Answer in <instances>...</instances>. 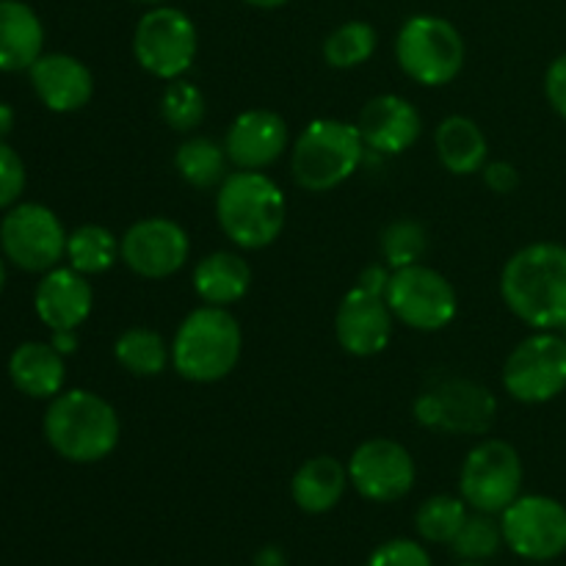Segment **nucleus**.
<instances>
[{
  "instance_id": "obj_1",
  "label": "nucleus",
  "mask_w": 566,
  "mask_h": 566,
  "mask_svg": "<svg viewBox=\"0 0 566 566\" xmlns=\"http://www.w3.org/2000/svg\"><path fill=\"white\" fill-rule=\"evenodd\" d=\"M501 296L536 332L566 326V247L536 241L514 252L501 274Z\"/></svg>"
},
{
  "instance_id": "obj_2",
  "label": "nucleus",
  "mask_w": 566,
  "mask_h": 566,
  "mask_svg": "<svg viewBox=\"0 0 566 566\" xmlns=\"http://www.w3.org/2000/svg\"><path fill=\"white\" fill-rule=\"evenodd\" d=\"M119 415L97 392L66 390L50 398L44 412V437L66 462H103L119 446Z\"/></svg>"
},
{
  "instance_id": "obj_3",
  "label": "nucleus",
  "mask_w": 566,
  "mask_h": 566,
  "mask_svg": "<svg viewBox=\"0 0 566 566\" xmlns=\"http://www.w3.org/2000/svg\"><path fill=\"white\" fill-rule=\"evenodd\" d=\"M285 193L263 171H232L216 193V219L221 232L249 252L271 247L285 230Z\"/></svg>"
},
{
  "instance_id": "obj_4",
  "label": "nucleus",
  "mask_w": 566,
  "mask_h": 566,
  "mask_svg": "<svg viewBox=\"0 0 566 566\" xmlns=\"http://www.w3.org/2000/svg\"><path fill=\"white\" fill-rule=\"evenodd\" d=\"M241 324L227 307L191 310L177 326L171 340V365L177 374L197 385H213L227 379L241 359Z\"/></svg>"
},
{
  "instance_id": "obj_5",
  "label": "nucleus",
  "mask_w": 566,
  "mask_h": 566,
  "mask_svg": "<svg viewBox=\"0 0 566 566\" xmlns=\"http://www.w3.org/2000/svg\"><path fill=\"white\" fill-rule=\"evenodd\" d=\"M365 153L368 147L357 125L343 119H315L293 144V180L310 193L332 191L363 166Z\"/></svg>"
},
{
  "instance_id": "obj_6",
  "label": "nucleus",
  "mask_w": 566,
  "mask_h": 566,
  "mask_svg": "<svg viewBox=\"0 0 566 566\" xmlns=\"http://www.w3.org/2000/svg\"><path fill=\"white\" fill-rule=\"evenodd\" d=\"M464 39L451 20L415 14L396 36V59L403 75L420 86H446L464 66Z\"/></svg>"
},
{
  "instance_id": "obj_7",
  "label": "nucleus",
  "mask_w": 566,
  "mask_h": 566,
  "mask_svg": "<svg viewBox=\"0 0 566 566\" xmlns=\"http://www.w3.org/2000/svg\"><path fill=\"white\" fill-rule=\"evenodd\" d=\"M199 36L191 17L175 6H153L133 31V55L149 75L175 81L191 70Z\"/></svg>"
},
{
  "instance_id": "obj_8",
  "label": "nucleus",
  "mask_w": 566,
  "mask_h": 566,
  "mask_svg": "<svg viewBox=\"0 0 566 566\" xmlns=\"http://www.w3.org/2000/svg\"><path fill=\"white\" fill-rule=\"evenodd\" d=\"M523 490V459L503 440H484L468 453L459 473V492L470 509L503 514Z\"/></svg>"
},
{
  "instance_id": "obj_9",
  "label": "nucleus",
  "mask_w": 566,
  "mask_h": 566,
  "mask_svg": "<svg viewBox=\"0 0 566 566\" xmlns=\"http://www.w3.org/2000/svg\"><path fill=\"white\" fill-rule=\"evenodd\" d=\"M503 387L520 403H547L566 390V340L558 332H534L503 365Z\"/></svg>"
},
{
  "instance_id": "obj_10",
  "label": "nucleus",
  "mask_w": 566,
  "mask_h": 566,
  "mask_svg": "<svg viewBox=\"0 0 566 566\" xmlns=\"http://www.w3.org/2000/svg\"><path fill=\"white\" fill-rule=\"evenodd\" d=\"M396 321L418 332H440L457 318V287L423 263L396 269L385 293Z\"/></svg>"
},
{
  "instance_id": "obj_11",
  "label": "nucleus",
  "mask_w": 566,
  "mask_h": 566,
  "mask_svg": "<svg viewBox=\"0 0 566 566\" xmlns=\"http://www.w3.org/2000/svg\"><path fill=\"white\" fill-rule=\"evenodd\" d=\"M0 249L17 269L48 274L66 258V230L50 208L22 202L0 221Z\"/></svg>"
},
{
  "instance_id": "obj_12",
  "label": "nucleus",
  "mask_w": 566,
  "mask_h": 566,
  "mask_svg": "<svg viewBox=\"0 0 566 566\" xmlns=\"http://www.w3.org/2000/svg\"><path fill=\"white\" fill-rule=\"evenodd\" d=\"M503 542L525 562H553L566 553V506L547 495H520L501 517Z\"/></svg>"
},
{
  "instance_id": "obj_13",
  "label": "nucleus",
  "mask_w": 566,
  "mask_h": 566,
  "mask_svg": "<svg viewBox=\"0 0 566 566\" xmlns=\"http://www.w3.org/2000/svg\"><path fill=\"white\" fill-rule=\"evenodd\" d=\"M495 415V396L468 379L440 381L415 401V420L446 434H484Z\"/></svg>"
},
{
  "instance_id": "obj_14",
  "label": "nucleus",
  "mask_w": 566,
  "mask_h": 566,
  "mask_svg": "<svg viewBox=\"0 0 566 566\" xmlns=\"http://www.w3.org/2000/svg\"><path fill=\"white\" fill-rule=\"evenodd\" d=\"M191 254L188 232L166 216H149L127 227L119 238V260L144 280H166L186 265Z\"/></svg>"
},
{
  "instance_id": "obj_15",
  "label": "nucleus",
  "mask_w": 566,
  "mask_h": 566,
  "mask_svg": "<svg viewBox=\"0 0 566 566\" xmlns=\"http://www.w3.org/2000/svg\"><path fill=\"white\" fill-rule=\"evenodd\" d=\"M415 459L401 442L374 437L354 451L348 462V481L354 490L374 503L401 501L415 486Z\"/></svg>"
},
{
  "instance_id": "obj_16",
  "label": "nucleus",
  "mask_w": 566,
  "mask_h": 566,
  "mask_svg": "<svg viewBox=\"0 0 566 566\" xmlns=\"http://www.w3.org/2000/svg\"><path fill=\"white\" fill-rule=\"evenodd\" d=\"M392 315L385 296L354 287L343 296L335 315V335L352 357H376L392 340Z\"/></svg>"
},
{
  "instance_id": "obj_17",
  "label": "nucleus",
  "mask_w": 566,
  "mask_h": 566,
  "mask_svg": "<svg viewBox=\"0 0 566 566\" xmlns=\"http://www.w3.org/2000/svg\"><path fill=\"white\" fill-rule=\"evenodd\" d=\"M227 158L235 169L263 171L287 149V122L265 108H249L232 119L224 136Z\"/></svg>"
},
{
  "instance_id": "obj_18",
  "label": "nucleus",
  "mask_w": 566,
  "mask_h": 566,
  "mask_svg": "<svg viewBox=\"0 0 566 566\" xmlns=\"http://www.w3.org/2000/svg\"><path fill=\"white\" fill-rule=\"evenodd\" d=\"M359 136L376 155H401L420 138L418 108L398 94H379L359 114Z\"/></svg>"
},
{
  "instance_id": "obj_19",
  "label": "nucleus",
  "mask_w": 566,
  "mask_h": 566,
  "mask_svg": "<svg viewBox=\"0 0 566 566\" xmlns=\"http://www.w3.org/2000/svg\"><path fill=\"white\" fill-rule=\"evenodd\" d=\"M31 86L36 97L53 114H72L88 105L94 94V77L81 59L66 53H42L33 61Z\"/></svg>"
},
{
  "instance_id": "obj_20",
  "label": "nucleus",
  "mask_w": 566,
  "mask_h": 566,
  "mask_svg": "<svg viewBox=\"0 0 566 566\" xmlns=\"http://www.w3.org/2000/svg\"><path fill=\"white\" fill-rule=\"evenodd\" d=\"M33 307L39 321L50 332L77 329L92 315L94 291L86 276L75 269H50L33 293Z\"/></svg>"
},
{
  "instance_id": "obj_21",
  "label": "nucleus",
  "mask_w": 566,
  "mask_h": 566,
  "mask_svg": "<svg viewBox=\"0 0 566 566\" xmlns=\"http://www.w3.org/2000/svg\"><path fill=\"white\" fill-rule=\"evenodd\" d=\"M44 28L22 0H0V72L31 70L42 55Z\"/></svg>"
},
{
  "instance_id": "obj_22",
  "label": "nucleus",
  "mask_w": 566,
  "mask_h": 566,
  "mask_svg": "<svg viewBox=\"0 0 566 566\" xmlns=\"http://www.w3.org/2000/svg\"><path fill=\"white\" fill-rule=\"evenodd\" d=\"M11 385L31 398H55L64 390L66 365L64 354L53 343L28 340L14 348L9 359Z\"/></svg>"
},
{
  "instance_id": "obj_23",
  "label": "nucleus",
  "mask_w": 566,
  "mask_h": 566,
  "mask_svg": "<svg viewBox=\"0 0 566 566\" xmlns=\"http://www.w3.org/2000/svg\"><path fill=\"white\" fill-rule=\"evenodd\" d=\"M252 287V269L235 252H210L193 269V291L205 304L230 307Z\"/></svg>"
},
{
  "instance_id": "obj_24",
  "label": "nucleus",
  "mask_w": 566,
  "mask_h": 566,
  "mask_svg": "<svg viewBox=\"0 0 566 566\" xmlns=\"http://www.w3.org/2000/svg\"><path fill=\"white\" fill-rule=\"evenodd\" d=\"M348 486V468L335 457L307 459L291 481V495L296 506L307 514H326L340 503Z\"/></svg>"
},
{
  "instance_id": "obj_25",
  "label": "nucleus",
  "mask_w": 566,
  "mask_h": 566,
  "mask_svg": "<svg viewBox=\"0 0 566 566\" xmlns=\"http://www.w3.org/2000/svg\"><path fill=\"white\" fill-rule=\"evenodd\" d=\"M437 158L451 175L470 177L486 166L490 144L484 130L470 116H448L440 122L434 133Z\"/></svg>"
},
{
  "instance_id": "obj_26",
  "label": "nucleus",
  "mask_w": 566,
  "mask_h": 566,
  "mask_svg": "<svg viewBox=\"0 0 566 566\" xmlns=\"http://www.w3.org/2000/svg\"><path fill=\"white\" fill-rule=\"evenodd\" d=\"M227 149L224 144H216L213 138L193 136L180 144L175 155L177 175L188 182L191 188L208 191V188H219L227 177Z\"/></svg>"
},
{
  "instance_id": "obj_27",
  "label": "nucleus",
  "mask_w": 566,
  "mask_h": 566,
  "mask_svg": "<svg viewBox=\"0 0 566 566\" xmlns=\"http://www.w3.org/2000/svg\"><path fill=\"white\" fill-rule=\"evenodd\" d=\"M114 357L127 374L160 376L171 363V346H166L158 332L133 326V329H125L116 337Z\"/></svg>"
},
{
  "instance_id": "obj_28",
  "label": "nucleus",
  "mask_w": 566,
  "mask_h": 566,
  "mask_svg": "<svg viewBox=\"0 0 566 566\" xmlns=\"http://www.w3.org/2000/svg\"><path fill=\"white\" fill-rule=\"evenodd\" d=\"M66 260L83 276L105 274L119 260V241L105 227L83 224L66 235Z\"/></svg>"
},
{
  "instance_id": "obj_29",
  "label": "nucleus",
  "mask_w": 566,
  "mask_h": 566,
  "mask_svg": "<svg viewBox=\"0 0 566 566\" xmlns=\"http://www.w3.org/2000/svg\"><path fill=\"white\" fill-rule=\"evenodd\" d=\"M376 44H379V36H376V28L370 22L348 20L326 36L324 59L335 70H354L374 55Z\"/></svg>"
},
{
  "instance_id": "obj_30",
  "label": "nucleus",
  "mask_w": 566,
  "mask_h": 566,
  "mask_svg": "<svg viewBox=\"0 0 566 566\" xmlns=\"http://www.w3.org/2000/svg\"><path fill=\"white\" fill-rule=\"evenodd\" d=\"M468 520V503L453 495H434L415 514V528L426 542L451 545Z\"/></svg>"
},
{
  "instance_id": "obj_31",
  "label": "nucleus",
  "mask_w": 566,
  "mask_h": 566,
  "mask_svg": "<svg viewBox=\"0 0 566 566\" xmlns=\"http://www.w3.org/2000/svg\"><path fill=\"white\" fill-rule=\"evenodd\" d=\"M160 116L177 133H188L202 125L205 97L199 86H193L186 77L169 81V86L164 88V97H160Z\"/></svg>"
},
{
  "instance_id": "obj_32",
  "label": "nucleus",
  "mask_w": 566,
  "mask_h": 566,
  "mask_svg": "<svg viewBox=\"0 0 566 566\" xmlns=\"http://www.w3.org/2000/svg\"><path fill=\"white\" fill-rule=\"evenodd\" d=\"M503 545V528L501 523L492 520V514L475 512L468 514L462 531L457 534V539L451 542L453 553L464 562H484L492 558Z\"/></svg>"
},
{
  "instance_id": "obj_33",
  "label": "nucleus",
  "mask_w": 566,
  "mask_h": 566,
  "mask_svg": "<svg viewBox=\"0 0 566 566\" xmlns=\"http://www.w3.org/2000/svg\"><path fill=\"white\" fill-rule=\"evenodd\" d=\"M426 247H429V238H426L423 224H418L415 219L392 221L381 235V258L392 271L420 263Z\"/></svg>"
},
{
  "instance_id": "obj_34",
  "label": "nucleus",
  "mask_w": 566,
  "mask_h": 566,
  "mask_svg": "<svg viewBox=\"0 0 566 566\" xmlns=\"http://www.w3.org/2000/svg\"><path fill=\"white\" fill-rule=\"evenodd\" d=\"M365 566H431V556L418 542L390 539L370 553Z\"/></svg>"
},
{
  "instance_id": "obj_35",
  "label": "nucleus",
  "mask_w": 566,
  "mask_h": 566,
  "mask_svg": "<svg viewBox=\"0 0 566 566\" xmlns=\"http://www.w3.org/2000/svg\"><path fill=\"white\" fill-rule=\"evenodd\" d=\"M25 191V164L20 155L0 142V210L14 205Z\"/></svg>"
},
{
  "instance_id": "obj_36",
  "label": "nucleus",
  "mask_w": 566,
  "mask_h": 566,
  "mask_svg": "<svg viewBox=\"0 0 566 566\" xmlns=\"http://www.w3.org/2000/svg\"><path fill=\"white\" fill-rule=\"evenodd\" d=\"M545 97L551 108L566 119V53L551 61L545 72Z\"/></svg>"
},
{
  "instance_id": "obj_37",
  "label": "nucleus",
  "mask_w": 566,
  "mask_h": 566,
  "mask_svg": "<svg viewBox=\"0 0 566 566\" xmlns=\"http://www.w3.org/2000/svg\"><path fill=\"white\" fill-rule=\"evenodd\" d=\"M481 171H484L486 188L495 193H512L514 188L520 186L517 166L506 164V160H492V164H486Z\"/></svg>"
},
{
  "instance_id": "obj_38",
  "label": "nucleus",
  "mask_w": 566,
  "mask_h": 566,
  "mask_svg": "<svg viewBox=\"0 0 566 566\" xmlns=\"http://www.w3.org/2000/svg\"><path fill=\"white\" fill-rule=\"evenodd\" d=\"M390 276H392L390 265L370 263V265H365L363 274H359L357 287H363V291H368V293H376V296H385L387 285H390Z\"/></svg>"
},
{
  "instance_id": "obj_39",
  "label": "nucleus",
  "mask_w": 566,
  "mask_h": 566,
  "mask_svg": "<svg viewBox=\"0 0 566 566\" xmlns=\"http://www.w3.org/2000/svg\"><path fill=\"white\" fill-rule=\"evenodd\" d=\"M50 343H53L55 352H61L66 357V354H72L77 348V335H75V329H59V332H53Z\"/></svg>"
},
{
  "instance_id": "obj_40",
  "label": "nucleus",
  "mask_w": 566,
  "mask_h": 566,
  "mask_svg": "<svg viewBox=\"0 0 566 566\" xmlns=\"http://www.w3.org/2000/svg\"><path fill=\"white\" fill-rule=\"evenodd\" d=\"M258 566H285V558H282V553L276 547H265L258 556Z\"/></svg>"
},
{
  "instance_id": "obj_41",
  "label": "nucleus",
  "mask_w": 566,
  "mask_h": 566,
  "mask_svg": "<svg viewBox=\"0 0 566 566\" xmlns=\"http://www.w3.org/2000/svg\"><path fill=\"white\" fill-rule=\"evenodd\" d=\"M11 127H14V111L0 103V142H3V136H9Z\"/></svg>"
},
{
  "instance_id": "obj_42",
  "label": "nucleus",
  "mask_w": 566,
  "mask_h": 566,
  "mask_svg": "<svg viewBox=\"0 0 566 566\" xmlns=\"http://www.w3.org/2000/svg\"><path fill=\"white\" fill-rule=\"evenodd\" d=\"M243 3L254 6V9H280V6L291 3V0H243Z\"/></svg>"
},
{
  "instance_id": "obj_43",
  "label": "nucleus",
  "mask_w": 566,
  "mask_h": 566,
  "mask_svg": "<svg viewBox=\"0 0 566 566\" xmlns=\"http://www.w3.org/2000/svg\"><path fill=\"white\" fill-rule=\"evenodd\" d=\"M136 3H147V6H166L169 0H136Z\"/></svg>"
},
{
  "instance_id": "obj_44",
  "label": "nucleus",
  "mask_w": 566,
  "mask_h": 566,
  "mask_svg": "<svg viewBox=\"0 0 566 566\" xmlns=\"http://www.w3.org/2000/svg\"><path fill=\"white\" fill-rule=\"evenodd\" d=\"M3 285H6V265L3 260H0V291H3Z\"/></svg>"
},
{
  "instance_id": "obj_45",
  "label": "nucleus",
  "mask_w": 566,
  "mask_h": 566,
  "mask_svg": "<svg viewBox=\"0 0 566 566\" xmlns=\"http://www.w3.org/2000/svg\"><path fill=\"white\" fill-rule=\"evenodd\" d=\"M459 566H484V564H479V562H464V564H459Z\"/></svg>"
},
{
  "instance_id": "obj_46",
  "label": "nucleus",
  "mask_w": 566,
  "mask_h": 566,
  "mask_svg": "<svg viewBox=\"0 0 566 566\" xmlns=\"http://www.w3.org/2000/svg\"><path fill=\"white\" fill-rule=\"evenodd\" d=\"M562 335H564V340H566V326H564V329H562Z\"/></svg>"
}]
</instances>
